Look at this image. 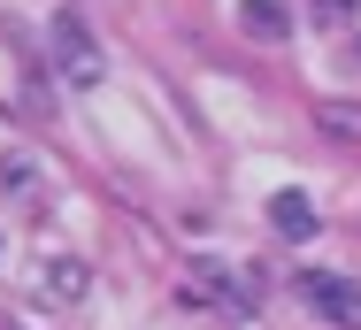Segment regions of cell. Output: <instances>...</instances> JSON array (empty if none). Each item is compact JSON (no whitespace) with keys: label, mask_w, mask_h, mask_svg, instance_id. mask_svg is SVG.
Here are the masks:
<instances>
[{"label":"cell","mask_w":361,"mask_h":330,"mask_svg":"<svg viewBox=\"0 0 361 330\" xmlns=\"http://www.w3.org/2000/svg\"><path fill=\"white\" fill-rule=\"evenodd\" d=\"M47 54H54V69H62V85H70V92H100V77H108V54H100V39L77 23L70 8L47 23Z\"/></svg>","instance_id":"obj_1"},{"label":"cell","mask_w":361,"mask_h":330,"mask_svg":"<svg viewBox=\"0 0 361 330\" xmlns=\"http://www.w3.org/2000/svg\"><path fill=\"white\" fill-rule=\"evenodd\" d=\"M292 292L323 315V323H338V330H361V292L346 284V276H331V269H300L292 276Z\"/></svg>","instance_id":"obj_2"},{"label":"cell","mask_w":361,"mask_h":330,"mask_svg":"<svg viewBox=\"0 0 361 330\" xmlns=\"http://www.w3.org/2000/svg\"><path fill=\"white\" fill-rule=\"evenodd\" d=\"M39 292H47L54 307H77V300L92 292V269L77 262V254H47V262H39Z\"/></svg>","instance_id":"obj_3"},{"label":"cell","mask_w":361,"mask_h":330,"mask_svg":"<svg viewBox=\"0 0 361 330\" xmlns=\"http://www.w3.org/2000/svg\"><path fill=\"white\" fill-rule=\"evenodd\" d=\"M269 223H277L285 238H315V207H307V192H277V200H269Z\"/></svg>","instance_id":"obj_4"},{"label":"cell","mask_w":361,"mask_h":330,"mask_svg":"<svg viewBox=\"0 0 361 330\" xmlns=\"http://www.w3.org/2000/svg\"><path fill=\"white\" fill-rule=\"evenodd\" d=\"M238 23H246L254 39H285V31H292L285 0H238Z\"/></svg>","instance_id":"obj_5"},{"label":"cell","mask_w":361,"mask_h":330,"mask_svg":"<svg viewBox=\"0 0 361 330\" xmlns=\"http://www.w3.org/2000/svg\"><path fill=\"white\" fill-rule=\"evenodd\" d=\"M323 131H331V138H361V108H346V100L323 108Z\"/></svg>","instance_id":"obj_6"},{"label":"cell","mask_w":361,"mask_h":330,"mask_svg":"<svg viewBox=\"0 0 361 330\" xmlns=\"http://www.w3.org/2000/svg\"><path fill=\"white\" fill-rule=\"evenodd\" d=\"M0 185H8V192H31V161H23V154H0Z\"/></svg>","instance_id":"obj_7"},{"label":"cell","mask_w":361,"mask_h":330,"mask_svg":"<svg viewBox=\"0 0 361 330\" xmlns=\"http://www.w3.org/2000/svg\"><path fill=\"white\" fill-rule=\"evenodd\" d=\"M315 16H323V23H354L361 0H315Z\"/></svg>","instance_id":"obj_8"},{"label":"cell","mask_w":361,"mask_h":330,"mask_svg":"<svg viewBox=\"0 0 361 330\" xmlns=\"http://www.w3.org/2000/svg\"><path fill=\"white\" fill-rule=\"evenodd\" d=\"M354 62H361V39H354Z\"/></svg>","instance_id":"obj_9"}]
</instances>
